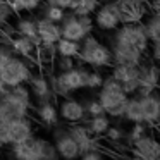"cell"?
Returning <instances> with one entry per match:
<instances>
[{
  "mask_svg": "<svg viewBox=\"0 0 160 160\" xmlns=\"http://www.w3.org/2000/svg\"><path fill=\"white\" fill-rule=\"evenodd\" d=\"M145 134H148V126H146L145 122H134L132 128L129 129V132H126V141L131 146V143H134L136 139H139Z\"/></svg>",
  "mask_w": 160,
  "mask_h": 160,
  "instance_id": "obj_32",
  "label": "cell"
},
{
  "mask_svg": "<svg viewBox=\"0 0 160 160\" xmlns=\"http://www.w3.org/2000/svg\"><path fill=\"white\" fill-rule=\"evenodd\" d=\"M150 7H152L153 12H160V0H153L152 4H150Z\"/></svg>",
  "mask_w": 160,
  "mask_h": 160,
  "instance_id": "obj_44",
  "label": "cell"
},
{
  "mask_svg": "<svg viewBox=\"0 0 160 160\" xmlns=\"http://www.w3.org/2000/svg\"><path fill=\"white\" fill-rule=\"evenodd\" d=\"M122 119L129 122H143V110H141V103H139V98L136 95H131L128 97V102H126L124 107V115Z\"/></svg>",
  "mask_w": 160,
  "mask_h": 160,
  "instance_id": "obj_24",
  "label": "cell"
},
{
  "mask_svg": "<svg viewBox=\"0 0 160 160\" xmlns=\"http://www.w3.org/2000/svg\"><path fill=\"white\" fill-rule=\"evenodd\" d=\"M102 83H103V74L100 72L98 69L93 71H88V76H86V86L88 90H100Z\"/></svg>",
  "mask_w": 160,
  "mask_h": 160,
  "instance_id": "obj_37",
  "label": "cell"
},
{
  "mask_svg": "<svg viewBox=\"0 0 160 160\" xmlns=\"http://www.w3.org/2000/svg\"><path fill=\"white\" fill-rule=\"evenodd\" d=\"M67 132L71 134V138L76 141L78 148H79L81 153H86V152H93V150H100L98 146V141H97V136H93L90 131L86 129L84 124H71L67 128Z\"/></svg>",
  "mask_w": 160,
  "mask_h": 160,
  "instance_id": "obj_13",
  "label": "cell"
},
{
  "mask_svg": "<svg viewBox=\"0 0 160 160\" xmlns=\"http://www.w3.org/2000/svg\"><path fill=\"white\" fill-rule=\"evenodd\" d=\"M53 145L57 150V157H60L62 160H78L81 155L79 148H78L76 141L71 138V134L67 132V128L64 126H53Z\"/></svg>",
  "mask_w": 160,
  "mask_h": 160,
  "instance_id": "obj_8",
  "label": "cell"
},
{
  "mask_svg": "<svg viewBox=\"0 0 160 160\" xmlns=\"http://www.w3.org/2000/svg\"><path fill=\"white\" fill-rule=\"evenodd\" d=\"M14 31H16V35H21V36L29 38L36 47L40 45L38 31H36V19L26 18V16L18 18V21H16V24H14Z\"/></svg>",
  "mask_w": 160,
  "mask_h": 160,
  "instance_id": "obj_22",
  "label": "cell"
},
{
  "mask_svg": "<svg viewBox=\"0 0 160 160\" xmlns=\"http://www.w3.org/2000/svg\"><path fill=\"white\" fill-rule=\"evenodd\" d=\"M29 84V91H31V97L35 98L36 103H43V102H53L55 100V95L52 93V88H50L48 78L43 72H33L31 78L28 81Z\"/></svg>",
  "mask_w": 160,
  "mask_h": 160,
  "instance_id": "obj_11",
  "label": "cell"
},
{
  "mask_svg": "<svg viewBox=\"0 0 160 160\" xmlns=\"http://www.w3.org/2000/svg\"><path fill=\"white\" fill-rule=\"evenodd\" d=\"M4 136H5V145L7 146L26 141V139L35 136L33 122L29 121V117H22V119H16V121L7 122V126L4 129Z\"/></svg>",
  "mask_w": 160,
  "mask_h": 160,
  "instance_id": "obj_9",
  "label": "cell"
},
{
  "mask_svg": "<svg viewBox=\"0 0 160 160\" xmlns=\"http://www.w3.org/2000/svg\"><path fill=\"white\" fill-rule=\"evenodd\" d=\"M148 52H150V60H153L155 64H158V66H160V42L150 43Z\"/></svg>",
  "mask_w": 160,
  "mask_h": 160,
  "instance_id": "obj_41",
  "label": "cell"
},
{
  "mask_svg": "<svg viewBox=\"0 0 160 160\" xmlns=\"http://www.w3.org/2000/svg\"><path fill=\"white\" fill-rule=\"evenodd\" d=\"M143 2H145L146 5H150V4H152V2H153V0H143Z\"/></svg>",
  "mask_w": 160,
  "mask_h": 160,
  "instance_id": "obj_48",
  "label": "cell"
},
{
  "mask_svg": "<svg viewBox=\"0 0 160 160\" xmlns=\"http://www.w3.org/2000/svg\"><path fill=\"white\" fill-rule=\"evenodd\" d=\"M36 119L47 128H53L59 124V110H57L53 102H43V103H36Z\"/></svg>",
  "mask_w": 160,
  "mask_h": 160,
  "instance_id": "obj_20",
  "label": "cell"
},
{
  "mask_svg": "<svg viewBox=\"0 0 160 160\" xmlns=\"http://www.w3.org/2000/svg\"><path fill=\"white\" fill-rule=\"evenodd\" d=\"M110 117L107 114H102V115H95V117H90L86 121V129L91 132L93 136H103L105 131L110 128Z\"/></svg>",
  "mask_w": 160,
  "mask_h": 160,
  "instance_id": "obj_25",
  "label": "cell"
},
{
  "mask_svg": "<svg viewBox=\"0 0 160 160\" xmlns=\"http://www.w3.org/2000/svg\"><path fill=\"white\" fill-rule=\"evenodd\" d=\"M76 66V59L74 57H62V55H55L52 62V69L55 72H64V71H69Z\"/></svg>",
  "mask_w": 160,
  "mask_h": 160,
  "instance_id": "obj_34",
  "label": "cell"
},
{
  "mask_svg": "<svg viewBox=\"0 0 160 160\" xmlns=\"http://www.w3.org/2000/svg\"><path fill=\"white\" fill-rule=\"evenodd\" d=\"M14 14H21V12H35L42 7L43 0H7Z\"/></svg>",
  "mask_w": 160,
  "mask_h": 160,
  "instance_id": "obj_30",
  "label": "cell"
},
{
  "mask_svg": "<svg viewBox=\"0 0 160 160\" xmlns=\"http://www.w3.org/2000/svg\"><path fill=\"white\" fill-rule=\"evenodd\" d=\"M59 117L62 121L69 122V124H76V122H83L86 119V114H84V107H83V102L76 100V98H71L66 97L62 98L59 105Z\"/></svg>",
  "mask_w": 160,
  "mask_h": 160,
  "instance_id": "obj_14",
  "label": "cell"
},
{
  "mask_svg": "<svg viewBox=\"0 0 160 160\" xmlns=\"http://www.w3.org/2000/svg\"><path fill=\"white\" fill-rule=\"evenodd\" d=\"M5 90H7V86L4 84V81H2V78H0V97L5 93Z\"/></svg>",
  "mask_w": 160,
  "mask_h": 160,
  "instance_id": "obj_46",
  "label": "cell"
},
{
  "mask_svg": "<svg viewBox=\"0 0 160 160\" xmlns=\"http://www.w3.org/2000/svg\"><path fill=\"white\" fill-rule=\"evenodd\" d=\"M36 31H38L40 43H50L55 45L62 36H60V26L57 22H52L45 18L36 19Z\"/></svg>",
  "mask_w": 160,
  "mask_h": 160,
  "instance_id": "obj_19",
  "label": "cell"
},
{
  "mask_svg": "<svg viewBox=\"0 0 160 160\" xmlns=\"http://www.w3.org/2000/svg\"><path fill=\"white\" fill-rule=\"evenodd\" d=\"M157 90L160 91V79H158V84H157Z\"/></svg>",
  "mask_w": 160,
  "mask_h": 160,
  "instance_id": "obj_49",
  "label": "cell"
},
{
  "mask_svg": "<svg viewBox=\"0 0 160 160\" xmlns=\"http://www.w3.org/2000/svg\"><path fill=\"white\" fill-rule=\"evenodd\" d=\"M38 143H40V155H42V160L59 158L53 141H48V139H45V138H38Z\"/></svg>",
  "mask_w": 160,
  "mask_h": 160,
  "instance_id": "obj_33",
  "label": "cell"
},
{
  "mask_svg": "<svg viewBox=\"0 0 160 160\" xmlns=\"http://www.w3.org/2000/svg\"><path fill=\"white\" fill-rule=\"evenodd\" d=\"M55 45H50V43H40L36 47V62H40V66H48L52 67V62L55 59Z\"/></svg>",
  "mask_w": 160,
  "mask_h": 160,
  "instance_id": "obj_29",
  "label": "cell"
},
{
  "mask_svg": "<svg viewBox=\"0 0 160 160\" xmlns=\"http://www.w3.org/2000/svg\"><path fill=\"white\" fill-rule=\"evenodd\" d=\"M138 90L136 97H146V95L157 91V84L160 79V66L155 64L153 60L146 62L143 60L138 66Z\"/></svg>",
  "mask_w": 160,
  "mask_h": 160,
  "instance_id": "obj_7",
  "label": "cell"
},
{
  "mask_svg": "<svg viewBox=\"0 0 160 160\" xmlns=\"http://www.w3.org/2000/svg\"><path fill=\"white\" fill-rule=\"evenodd\" d=\"M81 48L78 59L81 60V64L93 67V69H103V67H112V52L107 45L100 42L97 36H93V33L88 36H84L81 40Z\"/></svg>",
  "mask_w": 160,
  "mask_h": 160,
  "instance_id": "obj_2",
  "label": "cell"
},
{
  "mask_svg": "<svg viewBox=\"0 0 160 160\" xmlns=\"http://www.w3.org/2000/svg\"><path fill=\"white\" fill-rule=\"evenodd\" d=\"M110 43H122V45L134 47L145 55L148 53V48H150V40L145 31L143 22H122L114 31Z\"/></svg>",
  "mask_w": 160,
  "mask_h": 160,
  "instance_id": "obj_3",
  "label": "cell"
},
{
  "mask_svg": "<svg viewBox=\"0 0 160 160\" xmlns=\"http://www.w3.org/2000/svg\"><path fill=\"white\" fill-rule=\"evenodd\" d=\"M60 26V36L62 38H67V40H72V42H81L84 36H88L84 33L83 26H81L78 16H74L72 12L66 14V18L59 22Z\"/></svg>",
  "mask_w": 160,
  "mask_h": 160,
  "instance_id": "obj_17",
  "label": "cell"
},
{
  "mask_svg": "<svg viewBox=\"0 0 160 160\" xmlns=\"http://www.w3.org/2000/svg\"><path fill=\"white\" fill-rule=\"evenodd\" d=\"M121 7L122 22H143L148 16V5L146 4H117Z\"/></svg>",
  "mask_w": 160,
  "mask_h": 160,
  "instance_id": "obj_21",
  "label": "cell"
},
{
  "mask_svg": "<svg viewBox=\"0 0 160 160\" xmlns=\"http://www.w3.org/2000/svg\"><path fill=\"white\" fill-rule=\"evenodd\" d=\"M79 160H105V157L102 155L100 150H93V152H86V153H81Z\"/></svg>",
  "mask_w": 160,
  "mask_h": 160,
  "instance_id": "obj_42",
  "label": "cell"
},
{
  "mask_svg": "<svg viewBox=\"0 0 160 160\" xmlns=\"http://www.w3.org/2000/svg\"><path fill=\"white\" fill-rule=\"evenodd\" d=\"M158 93H160V91H158Z\"/></svg>",
  "mask_w": 160,
  "mask_h": 160,
  "instance_id": "obj_52",
  "label": "cell"
},
{
  "mask_svg": "<svg viewBox=\"0 0 160 160\" xmlns=\"http://www.w3.org/2000/svg\"><path fill=\"white\" fill-rule=\"evenodd\" d=\"M11 155L14 160H42L38 138L33 136L26 141L11 145Z\"/></svg>",
  "mask_w": 160,
  "mask_h": 160,
  "instance_id": "obj_16",
  "label": "cell"
},
{
  "mask_svg": "<svg viewBox=\"0 0 160 160\" xmlns=\"http://www.w3.org/2000/svg\"><path fill=\"white\" fill-rule=\"evenodd\" d=\"M138 66H124V64H112L110 76L119 83H128V81L138 79Z\"/></svg>",
  "mask_w": 160,
  "mask_h": 160,
  "instance_id": "obj_23",
  "label": "cell"
},
{
  "mask_svg": "<svg viewBox=\"0 0 160 160\" xmlns=\"http://www.w3.org/2000/svg\"><path fill=\"white\" fill-rule=\"evenodd\" d=\"M67 11L66 9H60L57 5H48V4H42V18L48 19L52 22H57L59 24L64 18H66Z\"/></svg>",
  "mask_w": 160,
  "mask_h": 160,
  "instance_id": "obj_31",
  "label": "cell"
},
{
  "mask_svg": "<svg viewBox=\"0 0 160 160\" xmlns=\"http://www.w3.org/2000/svg\"><path fill=\"white\" fill-rule=\"evenodd\" d=\"M9 47H11L12 53L21 57V59H26V60L36 59V45L26 36H21V35L11 36Z\"/></svg>",
  "mask_w": 160,
  "mask_h": 160,
  "instance_id": "obj_18",
  "label": "cell"
},
{
  "mask_svg": "<svg viewBox=\"0 0 160 160\" xmlns=\"http://www.w3.org/2000/svg\"><path fill=\"white\" fill-rule=\"evenodd\" d=\"M14 16V11L11 9L7 0H0V28H4L11 22V18Z\"/></svg>",
  "mask_w": 160,
  "mask_h": 160,
  "instance_id": "obj_38",
  "label": "cell"
},
{
  "mask_svg": "<svg viewBox=\"0 0 160 160\" xmlns=\"http://www.w3.org/2000/svg\"><path fill=\"white\" fill-rule=\"evenodd\" d=\"M33 74V69L26 59H21L18 55H12V59L0 69V78L7 88L26 84Z\"/></svg>",
  "mask_w": 160,
  "mask_h": 160,
  "instance_id": "obj_4",
  "label": "cell"
},
{
  "mask_svg": "<svg viewBox=\"0 0 160 160\" xmlns=\"http://www.w3.org/2000/svg\"><path fill=\"white\" fill-rule=\"evenodd\" d=\"M103 136L110 143H122V141H126V131L121 128V126H112L110 124V128L105 131Z\"/></svg>",
  "mask_w": 160,
  "mask_h": 160,
  "instance_id": "obj_36",
  "label": "cell"
},
{
  "mask_svg": "<svg viewBox=\"0 0 160 160\" xmlns=\"http://www.w3.org/2000/svg\"><path fill=\"white\" fill-rule=\"evenodd\" d=\"M117 4H145L143 0H115Z\"/></svg>",
  "mask_w": 160,
  "mask_h": 160,
  "instance_id": "obj_45",
  "label": "cell"
},
{
  "mask_svg": "<svg viewBox=\"0 0 160 160\" xmlns=\"http://www.w3.org/2000/svg\"><path fill=\"white\" fill-rule=\"evenodd\" d=\"M84 107V114L88 115V117H95V115H102L105 114L103 107H102V103L98 102V98H90V100H86L83 103Z\"/></svg>",
  "mask_w": 160,
  "mask_h": 160,
  "instance_id": "obj_35",
  "label": "cell"
},
{
  "mask_svg": "<svg viewBox=\"0 0 160 160\" xmlns=\"http://www.w3.org/2000/svg\"><path fill=\"white\" fill-rule=\"evenodd\" d=\"M93 22L95 28L102 29V31H115L122 24V14L117 2L110 0V2L100 4V7L93 14Z\"/></svg>",
  "mask_w": 160,
  "mask_h": 160,
  "instance_id": "obj_6",
  "label": "cell"
},
{
  "mask_svg": "<svg viewBox=\"0 0 160 160\" xmlns=\"http://www.w3.org/2000/svg\"><path fill=\"white\" fill-rule=\"evenodd\" d=\"M12 55H14V53H12L11 47L9 45H0V69L12 59Z\"/></svg>",
  "mask_w": 160,
  "mask_h": 160,
  "instance_id": "obj_40",
  "label": "cell"
},
{
  "mask_svg": "<svg viewBox=\"0 0 160 160\" xmlns=\"http://www.w3.org/2000/svg\"><path fill=\"white\" fill-rule=\"evenodd\" d=\"M126 160H143V158H139V157H134V155H132V157H128Z\"/></svg>",
  "mask_w": 160,
  "mask_h": 160,
  "instance_id": "obj_47",
  "label": "cell"
},
{
  "mask_svg": "<svg viewBox=\"0 0 160 160\" xmlns=\"http://www.w3.org/2000/svg\"><path fill=\"white\" fill-rule=\"evenodd\" d=\"M31 108H33V103L18 98L14 93L9 91V88L0 97V119L5 122L22 119V117H29Z\"/></svg>",
  "mask_w": 160,
  "mask_h": 160,
  "instance_id": "obj_5",
  "label": "cell"
},
{
  "mask_svg": "<svg viewBox=\"0 0 160 160\" xmlns=\"http://www.w3.org/2000/svg\"><path fill=\"white\" fill-rule=\"evenodd\" d=\"M112 52V64H124V66H139L145 60V53L138 48L122 43H110Z\"/></svg>",
  "mask_w": 160,
  "mask_h": 160,
  "instance_id": "obj_10",
  "label": "cell"
},
{
  "mask_svg": "<svg viewBox=\"0 0 160 160\" xmlns=\"http://www.w3.org/2000/svg\"><path fill=\"white\" fill-rule=\"evenodd\" d=\"M145 31L148 35L150 43L153 42H160V12H152L145 18Z\"/></svg>",
  "mask_w": 160,
  "mask_h": 160,
  "instance_id": "obj_26",
  "label": "cell"
},
{
  "mask_svg": "<svg viewBox=\"0 0 160 160\" xmlns=\"http://www.w3.org/2000/svg\"><path fill=\"white\" fill-rule=\"evenodd\" d=\"M143 110V122L146 126H157L160 117V93L158 90L146 97H138Z\"/></svg>",
  "mask_w": 160,
  "mask_h": 160,
  "instance_id": "obj_15",
  "label": "cell"
},
{
  "mask_svg": "<svg viewBox=\"0 0 160 160\" xmlns=\"http://www.w3.org/2000/svg\"><path fill=\"white\" fill-rule=\"evenodd\" d=\"M53 160H59V158H53Z\"/></svg>",
  "mask_w": 160,
  "mask_h": 160,
  "instance_id": "obj_51",
  "label": "cell"
},
{
  "mask_svg": "<svg viewBox=\"0 0 160 160\" xmlns=\"http://www.w3.org/2000/svg\"><path fill=\"white\" fill-rule=\"evenodd\" d=\"M78 19H79V22H81V26H83L86 35H91L95 31V22H93L91 16H78Z\"/></svg>",
  "mask_w": 160,
  "mask_h": 160,
  "instance_id": "obj_39",
  "label": "cell"
},
{
  "mask_svg": "<svg viewBox=\"0 0 160 160\" xmlns=\"http://www.w3.org/2000/svg\"><path fill=\"white\" fill-rule=\"evenodd\" d=\"M153 160H160V157H157V158H153Z\"/></svg>",
  "mask_w": 160,
  "mask_h": 160,
  "instance_id": "obj_50",
  "label": "cell"
},
{
  "mask_svg": "<svg viewBox=\"0 0 160 160\" xmlns=\"http://www.w3.org/2000/svg\"><path fill=\"white\" fill-rule=\"evenodd\" d=\"M131 152L134 157H139L143 160H153L160 157V139L152 134H145L131 143Z\"/></svg>",
  "mask_w": 160,
  "mask_h": 160,
  "instance_id": "obj_12",
  "label": "cell"
},
{
  "mask_svg": "<svg viewBox=\"0 0 160 160\" xmlns=\"http://www.w3.org/2000/svg\"><path fill=\"white\" fill-rule=\"evenodd\" d=\"M100 7V0H74L69 11L74 16H93Z\"/></svg>",
  "mask_w": 160,
  "mask_h": 160,
  "instance_id": "obj_27",
  "label": "cell"
},
{
  "mask_svg": "<svg viewBox=\"0 0 160 160\" xmlns=\"http://www.w3.org/2000/svg\"><path fill=\"white\" fill-rule=\"evenodd\" d=\"M98 102L102 103L105 114L110 119H122L124 107L128 102V95L122 91V86L119 81H115L112 76L103 78L100 90H98Z\"/></svg>",
  "mask_w": 160,
  "mask_h": 160,
  "instance_id": "obj_1",
  "label": "cell"
},
{
  "mask_svg": "<svg viewBox=\"0 0 160 160\" xmlns=\"http://www.w3.org/2000/svg\"><path fill=\"white\" fill-rule=\"evenodd\" d=\"M79 48H81L79 42H72V40H67V38H60L55 43V53L62 57H74V59H78Z\"/></svg>",
  "mask_w": 160,
  "mask_h": 160,
  "instance_id": "obj_28",
  "label": "cell"
},
{
  "mask_svg": "<svg viewBox=\"0 0 160 160\" xmlns=\"http://www.w3.org/2000/svg\"><path fill=\"white\" fill-rule=\"evenodd\" d=\"M72 2H74V0H45V4H48V5H57V7L66 9V11H69V9H71Z\"/></svg>",
  "mask_w": 160,
  "mask_h": 160,
  "instance_id": "obj_43",
  "label": "cell"
}]
</instances>
